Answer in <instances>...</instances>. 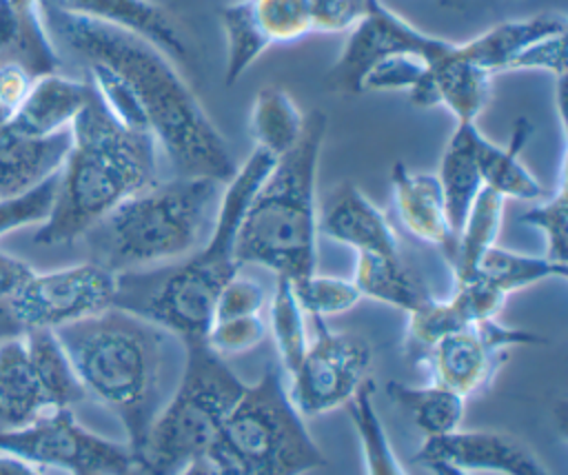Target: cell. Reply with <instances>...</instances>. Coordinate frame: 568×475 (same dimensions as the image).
Listing matches in <instances>:
<instances>
[{"label":"cell","mask_w":568,"mask_h":475,"mask_svg":"<svg viewBox=\"0 0 568 475\" xmlns=\"http://www.w3.org/2000/svg\"><path fill=\"white\" fill-rule=\"evenodd\" d=\"M118 275L95 262L33 273L0 304V340L36 329H60L113 306Z\"/></svg>","instance_id":"9c48e42d"},{"label":"cell","mask_w":568,"mask_h":475,"mask_svg":"<svg viewBox=\"0 0 568 475\" xmlns=\"http://www.w3.org/2000/svg\"><path fill=\"white\" fill-rule=\"evenodd\" d=\"M33 273L36 269L29 262L0 251V304L16 295Z\"/></svg>","instance_id":"7bdbcfd3"},{"label":"cell","mask_w":568,"mask_h":475,"mask_svg":"<svg viewBox=\"0 0 568 475\" xmlns=\"http://www.w3.org/2000/svg\"><path fill=\"white\" fill-rule=\"evenodd\" d=\"M424 468H428L433 475H470V473H466V471H459V468L448 466V464H442V462H430V464H426Z\"/></svg>","instance_id":"bcb514c9"},{"label":"cell","mask_w":568,"mask_h":475,"mask_svg":"<svg viewBox=\"0 0 568 475\" xmlns=\"http://www.w3.org/2000/svg\"><path fill=\"white\" fill-rule=\"evenodd\" d=\"M164 333L118 306L55 329L87 395L120 417L133 455L158 415Z\"/></svg>","instance_id":"277c9868"},{"label":"cell","mask_w":568,"mask_h":475,"mask_svg":"<svg viewBox=\"0 0 568 475\" xmlns=\"http://www.w3.org/2000/svg\"><path fill=\"white\" fill-rule=\"evenodd\" d=\"M69 131L71 146L58 173L53 211L33 235L42 246L75 242L122 200L155 182L153 135L122 127L91 84L87 104Z\"/></svg>","instance_id":"3957f363"},{"label":"cell","mask_w":568,"mask_h":475,"mask_svg":"<svg viewBox=\"0 0 568 475\" xmlns=\"http://www.w3.org/2000/svg\"><path fill=\"white\" fill-rule=\"evenodd\" d=\"M508 71H546L557 80L566 78V33L546 36L524 47L508 64Z\"/></svg>","instance_id":"ab89813d"},{"label":"cell","mask_w":568,"mask_h":475,"mask_svg":"<svg viewBox=\"0 0 568 475\" xmlns=\"http://www.w3.org/2000/svg\"><path fill=\"white\" fill-rule=\"evenodd\" d=\"M566 275H568V264L555 262L546 255L515 253L495 244L481 255L470 277L484 280L486 284H490L493 289H497L501 295L508 297L510 293L532 286L537 282H544L550 277L564 280Z\"/></svg>","instance_id":"f546056e"},{"label":"cell","mask_w":568,"mask_h":475,"mask_svg":"<svg viewBox=\"0 0 568 475\" xmlns=\"http://www.w3.org/2000/svg\"><path fill=\"white\" fill-rule=\"evenodd\" d=\"M428 62L417 55H390L368 69L362 91H410L426 73Z\"/></svg>","instance_id":"74e56055"},{"label":"cell","mask_w":568,"mask_h":475,"mask_svg":"<svg viewBox=\"0 0 568 475\" xmlns=\"http://www.w3.org/2000/svg\"><path fill=\"white\" fill-rule=\"evenodd\" d=\"M7 120H9V113H7V111L0 107V127H2Z\"/></svg>","instance_id":"7dc6e473"},{"label":"cell","mask_w":568,"mask_h":475,"mask_svg":"<svg viewBox=\"0 0 568 475\" xmlns=\"http://www.w3.org/2000/svg\"><path fill=\"white\" fill-rule=\"evenodd\" d=\"M204 457L217 475H306L326 464L277 364L244 386Z\"/></svg>","instance_id":"52a82bcc"},{"label":"cell","mask_w":568,"mask_h":475,"mask_svg":"<svg viewBox=\"0 0 568 475\" xmlns=\"http://www.w3.org/2000/svg\"><path fill=\"white\" fill-rule=\"evenodd\" d=\"M275 158L264 149H253L224 184L220 209L211 235L182 264L162 271H124L118 275L113 306L140 315L182 342L206 340L213 322V306L224 284L240 273L235 257V235L240 220L271 171Z\"/></svg>","instance_id":"7a4b0ae2"},{"label":"cell","mask_w":568,"mask_h":475,"mask_svg":"<svg viewBox=\"0 0 568 475\" xmlns=\"http://www.w3.org/2000/svg\"><path fill=\"white\" fill-rule=\"evenodd\" d=\"M42 20L49 36L60 38L78 58L106 64L126 80L155 144L178 175L213 178L222 184L235 175L237 164L226 140L164 51L135 33L62 11L47 0Z\"/></svg>","instance_id":"6da1fadb"},{"label":"cell","mask_w":568,"mask_h":475,"mask_svg":"<svg viewBox=\"0 0 568 475\" xmlns=\"http://www.w3.org/2000/svg\"><path fill=\"white\" fill-rule=\"evenodd\" d=\"M175 475H217V473L206 457H197V459H191L189 464H184Z\"/></svg>","instance_id":"f6af8a7d"},{"label":"cell","mask_w":568,"mask_h":475,"mask_svg":"<svg viewBox=\"0 0 568 475\" xmlns=\"http://www.w3.org/2000/svg\"><path fill=\"white\" fill-rule=\"evenodd\" d=\"M182 344V380L135 455L138 468L149 475H175L191 459L204 457L246 386L206 340Z\"/></svg>","instance_id":"ba28073f"},{"label":"cell","mask_w":568,"mask_h":475,"mask_svg":"<svg viewBox=\"0 0 568 475\" xmlns=\"http://www.w3.org/2000/svg\"><path fill=\"white\" fill-rule=\"evenodd\" d=\"M315 31L342 33L348 31L366 11L368 0H308Z\"/></svg>","instance_id":"60d3db41"},{"label":"cell","mask_w":568,"mask_h":475,"mask_svg":"<svg viewBox=\"0 0 568 475\" xmlns=\"http://www.w3.org/2000/svg\"><path fill=\"white\" fill-rule=\"evenodd\" d=\"M22 342L49 408H71L87 397V391L55 331H27L22 333Z\"/></svg>","instance_id":"484cf974"},{"label":"cell","mask_w":568,"mask_h":475,"mask_svg":"<svg viewBox=\"0 0 568 475\" xmlns=\"http://www.w3.org/2000/svg\"><path fill=\"white\" fill-rule=\"evenodd\" d=\"M49 411L22 335L0 340V413L2 424L22 426Z\"/></svg>","instance_id":"d4e9b609"},{"label":"cell","mask_w":568,"mask_h":475,"mask_svg":"<svg viewBox=\"0 0 568 475\" xmlns=\"http://www.w3.org/2000/svg\"><path fill=\"white\" fill-rule=\"evenodd\" d=\"M453 40L433 36L402 18L382 0H368L364 16L348 29V38L324 78L331 93L357 95L373 64L390 55H417L433 64L453 49Z\"/></svg>","instance_id":"8fae6325"},{"label":"cell","mask_w":568,"mask_h":475,"mask_svg":"<svg viewBox=\"0 0 568 475\" xmlns=\"http://www.w3.org/2000/svg\"><path fill=\"white\" fill-rule=\"evenodd\" d=\"M390 189L395 211L408 233L437 246L448 260L457 235L448 222L437 175L410 171L404 162H395L390 169Z\"/></svg>","instance_id":"d6986e66"},{"label":"cell","mask_w":568,"mask_h":475,"mask_svg":"<svg viewBox=\"0 0 568 475\" xmlns=\"http://www.w3.org/2000/svg\"><path fill=\"white\" fill-rule=\"evenodd\" d=\"M353 284L362 297L395 306L406 315L433 300L426 284L404 264L402 255L357 253Z\"/></svg>","instance_id":"cb8c5ba5"},{"label":"cell","mask_w":568,"mask_h":475,"mask_svg":"<svg viewBox=\"0 0 568 475\" xmlns=\"http://www.w3.org/2000/svg\"><path fill=\"white\" fill-rule=\"evenodd\" d=\"M13 13L18 16L29 51H31V71L33 75H44L53 73L60 69V55L53 47V40L44 27L42 20V0H4Z\"/></svg>","instance_id":"d590c367"},{"label":"cell","mask_w":568,"mask_h":475,"mask_svg":"<svg viewBox=\"0 0 568 475\" xmlns=\"http://www.w3.org/2000/svg\"><path fill=\"white\" fill-rule=\"evenodd\" d=\"M0 424H2V413H0Z\"/></svg>","instance_id":"681fc988"},{"label":"cell","mask_w":568,"mask_h":475,"mask_svg":"<svg viewBox=\"0 0 568 475\" xmlns=\"http://www.w3.org/2000/svg\"><path fill=\"white\" fill-rule=\"evenodd\" d=\"M519 222L544 235L546 257L568 264V189L564 175L557 191L546 202L524 211Z\"/></svg>","instance_id":"d6a6232c"},{"label":"cell","mask_w":568,"mask_h":475,"mask_svg":"<svg viewBox=\"0 0 568 475\" xmlns=\"http://www.w3.org/2000/svg\"><path fill=\"white\" fill-rule=\"evenodd\" d=\"M2 60H18L33 75L31 51L24 29L13 9L4 0H0V62Z\"/></svg>","instance_id":"b9f144b4"},{"label":"cell","mask_w":568,"mask_h":475,"mask_svg":"<svg viewBox=\"0 0 568 475\" xmlns=\"http://www.w3.org/2000/svg\"><path fill=\"white\" fill-rule=\"evenodd\" d=\"M317 335L308 342L297 368L288 375V397L300 415H322L346 402L368 380L373 348L366 337L326 329L322 317H313Z\"/></svg>","instance_id":"7c38bea8"},{"label":"cell","mask_w":568,"mask_h":475,"mask_svg":"<svg viewBox=\"0 0 568 475\" xmlns=\"http://www.w3.org/2000/svg\"><path fill=\"white\" fill-rule=\"evenodd\" d=\"M373 395H375V384L368 377L357 388V393L346 402V408L357 431V439L362 448L364 475H408L404 464L395 455L388 433L373 404Z\"/></svg>","instance_id":"4dcf8cb0"},{"label":"cell","mask_w":568,"mask_h":475,"mask_svg":"<svg viewBox=\"0 0 568 475\" xmlns=\"http://www.w3.org/2000/svg\"><path fill=\"white\" fill-rule=\"evenodd\" d=\"M386 393L413 417L426 437L446 435L459 428L464 417V397L439 384L410 386L404 382H388Z\"/></svg>","instance_id":"f1b7e54d"},{"label":"cell","mask_w":568,"mask_h":475,"mask_svg":"<svg viewBox=\"0 0 568 475\" xmlns=\"http://www.w3.org/2000/svg\"><path fill=\"white\" fill-rule=\"evenodd\" d=\"M71 146V131L24 135L0 127V195L22 193L60 171Z\"/></svg>","instance_id":"44dd1931"},{"label":"cell","mask_w":568,"mask_h":475,"mask_svg":"<svg viewBox=\"0 0 568 475\" xmlns=\"http://www.w3.org/2000/svg\"><path fill=\"white\" fill-rule=\"evenodd\" d=\"M493 73L473 62L462 42L428 64L422 80L408 91V100L419 107H446L457 122H477L490 102Z\"/></svg>","instance_id":"2e32d148"},{"label":"cell","mask_w":568,"mask_h":475,"mask_svg":"<svg viewBox=\"0 0 568 475\" xmlns=\"http://www.w3.org/2000/svg\"><path fill=\"white\" fill-rule=\"evenodd\" d=\"M0 453L71 475H133L140 471L129 444L91 433L71 408H49L22 426L0 428Z\"/></svg>","instance_id":"30bf717a"},{"label":"cell","mask_w":568,"mask_h":475,"mask_svg":"<svg viewBox=\"0 0 568 475\" xmlns=\"http://www.w3.org/2000/svg\"><path fill=\"white\" fill-rule=\"evenodd\" d=\"M504 202L506 200L488 186L477 193L462 222V229L457 231L453 255L448 257L453 282L468 280L475 273L481 255L497 244L504 220Z\"/></svg>","instance_id":"4316f807"},{"label":"cell","mask_w":568,"mask_h":475,"mask_svg":"<svg viewBox=\"0 0 568 475\" xmlns=\"http://www.w3.org/2000/svg\"><path fill=\"white\" fill-rule=\"evenodd\" d=\"M89 98V82L58 71L36 75L24 100L4 122L24 135H53L67 131Z\"/></svg>","instance_id":"ffe728a7"},{"label":"cell","mask_w":568,"mask_h":475,"mask_svg":"<svg viewBox=\"0 0 568 475\" xmlns=\"http://www.w3.org/2000/svg\"><path fill=\"white\" fill-rule=\"evenodd\" d=\"M317 231L355 253L399 255V240L386 213L353 182H339L326 195Z\"/></svg>","instance_id":"e0dca14e"},{"label":"cell","mask_w":568,"mask_h":475,"mask_svg":"<svg viewBox=\"0 0 568 475\" xmlns=\"http://www.w3.org/2000/svg\"><path fill=\"white\" fill-rule=\"evenodd\" d=\"M326 124L322 111L306 113L300 140L275 158L255 189L235 235L240 266H264L293 286L315 273V175Z\"/></svg>","instance_id":"5b68a950"},{"label":"cell","mask_w":568,"mask_h":475,"mask_svg":"<svg viewBox=\"0 0 568 475\" xmlns=\"http://www.w3.org/2000/svg\"><path fill=\"white\" fill-rule=\"evenodd\" d=\"M264 302H266L264 286L257 280L237 273L220 291L215 306H213V322L255 315L264 309Z\"/></svg>","instance_id":"f35d334b"},{"label":"cell","mask_w":568,"mask_h":475,"mask_svg":"<svg viewBox=\"0 0 568 475\" xmlns=\"http://www.w3.org/2000/svg\"><path fill=\"white\" fill-rule=\"evenodd\" d=\"M268 311H271L268 313L271 333L280 355V368H284L291 375L306 353L308 337H306L304 311L295 297L293 284L286 277H275V291H273Z\"/></svg>","instance_id":"1f68e13d"},{"label":"cell","mask_w":568,"mask_h":475,"mask_svg":"<svg viewBox=\"0 0 568 475\" xmlns=\"http://www.w3.org/2000/svg\"><path fill=\"white\" fill-rule=\"evenodd\" d=\"M226 42L224 84H235L273 44L315 33L308 0H237L220 9Z\"/></svg>","instance_id":"5bb4252c"},{"label":"cell","mask_w":568,"mask_h":475,"mask_svg":"<svg viewBox=\"0 0 568 475\" xmlns=\"http://www.w3.org/2000/svg\"><path fill=\"white\" fill-rule=\"evenodd\" d=\"M53 7L135 33L171 60L189 62V42L175 16L153 0H47Z\"/></svg>","instance_id":"ac0fdd59"},{"label":"cell","mask_w":568,"mask_h":475,"mask_svg":"<svg viewBox=\"0 0 568 475\" xmlns=\"http://www.w3.org/2000/svg\"><path fill=\"white\" fill-rule=\"evenodd\" d=\"M415 464L442 462L466 473L490 471L501 475H550L537 455L517 437L499 431H453L437 437H426Z\"/></svg>","instance_id":"9a60e30c"},{"label":"cell","mask_w":568,"mask_h":475,"mask_svg":"<svg viewBox=\"0 0 568 475\" xmlns=\"http://www.w3.org/2000/svg\"><path fill=\"white\" fill-rule=\"evenodd\" d=\"M0 475H42L33 464L9 455V453H0Z\"/></svg>","instance_id":"ee69618b"},{"label":"cell","mask_w":568,"mask_h":475,"mask_svg":"<svg viewBox=\"0 0 568 475\" xmlns=\"http://www.w3.org/2000/svg\"><path fill=\"white\" fill-rule=\"evenodd\" d=\"M264 337H266V324L260 317V313H255V315L213 322L206 333V344L220 357H229V355H240L255 348Z\"/></svg>","instance_id":"8d00e7d4"},{"label":"cell","mask_w":568,"mask_h":475,"mask_svg":"<svg viewBox=\"0 0 568 475\" xmlns=\"http://www.w3.org/2000/svg\"><path fill=\"white\" fill-rule=\"evenodd\" d=\"M304 113L293 95L282 87H262L251 104L248 127L255 138V146L264 149L273 158L286 153L302 135Z\"/></svg>","instance_id":"83f0119b"},{"label":"cell","mask_w":568,"mask_h":475,"mask_svg":"<svg viewBox=\"0 0 568 475\" xmlns=\"http://www.w3.org/2000/svg\"><path fill=\"white\" fill-rule=\"evenodd\" d=\"M58 173L22 193L0 195V238L49 220L58 193Z\"/></svg>","instance_id":"e575fe53"},{"label":"cell","mask_w":568,"mask_h":475,"mask_svg":"<svg viewBox=\"0 0 568 475\" xmlns=\"http://www.w3.org/2000/svg\"><path fill=\"white\" fill-rule=\"evenodd\" d=\"M477 131V122H457L444 149L439 171L435 173L444 193L446 215L455 235L462 229V222L468 209L473 206L477 193L484 189L475 155Z\"/></svg>","instance_id":"603a6c76"},{"label":"cell","mask_w":568,"mask_h":475,"mask_svg":"<svg viewBox=\"0 0 568 475\" xmlns=\"http://www.w3.org/2000/svg\"><path fill=\"white\" fill-rule=\"evenodd\" d=\"M215 473H217V471H215Z\"/></svg>","instance_id":"f907efd6"},{"label":"cell","mask_w":568,"mask_h":475,"mask_svg":"<svg viewBox=\"0 0 568 475\" xmlns=\"http://www.w3.org/2000/svg\"><path fill=\"white\" fill-rule=\"evenodd\" d=\"M73 475H93V473H73Z\"/></svg>","instance_id":"c3c4849f"},{"label":"cell","mask_w":568,"mask_h":475,"mask_svg":"<svg viewBox=\"0 0 568 475\" xmlns=\"http://www.w3.org/2000/svg\"><path fill=\"white\" fill-rule=\"evenodd\" d=\"M532 135V124L519 118L513 127L508 144L490 142L481 131L475 135V155L484 186L499 193L504 200H537L544 195L539 180L521 162V149Z\"/></svg>","instance_id":"7402d4cb"},{"label":"cell","mask_w":568,"mask_h":475,"mask_svg":"<svg viewBox=\"0 0 568 475\" xmlns=\"http://www.w3.org/2000/svg\"><path fill=\"white\" fill-rule=\"evenodd\" d=\"M222 191L213 178L151 182L82 235L91 262L124 273L193 253L211 235Z\"/></svg>","instance_id":"8992f818"},{"label":"cell","mask_w":568,"mask_h":475,"mask_svg":"<svg viewBox=\"0 0 568 475\" xmlns=\"http://www.w3.org/2000/svg\"><path fill=\"white\" fill-rule=\"evenodd\" d=\"M295 297L304 313L313 317H328L339 315L355 309L362 300V293L353 284V280H342L333 275H317L313 273L302 284L293 286Z\"/></svg>","instance_id":"836d02e7"},{"label":"cell","mask_w":568,"mask_h":475,"mask_svg":"<svg viewBox=\"0 0 568 475\" xmlns=\"http://www.w3.org/2000/svg\"><path fill=\"white\" fill-rule=\"evenodd\" d=\"M546 342L548 340L537 333L504 326L493 317L439 337L419 357L428 364L435 384L446 386L466 400L490 384L506 362V351L510 346Z\"/></svg>","instance_id":"4fadbf2b"}]
</instances>
